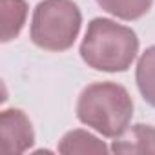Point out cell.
I'll list each match as a JSON object with an SVG mask.
<instances>
[{
    "label": "cell",
    "mask_w": 155,
    "mask_h": 155,
    "mask_svg": "<svg viewBox=\"0 0 155 155\" xmlns=\"http://www.w3.org/2000/svg\"><path fill=\"white\" fill-rule=\"evenodd\" d=\"M139 53V38L133 29L110 18H93L81 44L82 60L106 73L126 71Z\"/></svg>",
    "instance_id": "obj_1"
},
{
    "label": "cell",
    "mask_w": 155,
    "mask_h": 155,
    "mask_svg": "<svg viewBox=\"0 0 155 155\" xmlns=\"http://www.w3.org/2000/svg\"><path fill=\"white\" fill-rule=\"evenodd\" d=\"M77 117L101 135L117 139L130 126L133 101L120 84L95 82L82 90L77 102Z\"/></svg>",
    "instance_id": "obj_2"
},
{
    "label": "cell",
    "mask_w": 155,
    "mask_h": 155,
    "mask_svg": "<svg viewBox=\"0 0 155 155\" xmlns=\"http://www.w3.org/2000/svg\"><path fill=\"white\" fill-rule=\"evenodd\" d=\"M81 9L73 0H44L35 8L31 40L46 51H66L79 37Z\"/></svg>",
    "instance_id": "obj_3"
},
{
    "label": "cell",
    "mask_w": 155,
    "mask_h": 155,
    "mask_svg": "<svg viewBox=\"0 0 155 155\" xmlns=\"http://www.w3.org/2000/svg\"><path fill=\"white\" fill-rule=\"evenodd\" d=\"M35 142L31 120L22 110H4L0 117V153L18 155L29 150Z\"/></svg>",
    "instance_id": "obj_4"
},
{
    "label": "cell",
    "mask_w": 155,
    "mask_h": 155,
    "mask_svg": "<svg viewBox=\"0 0 155 155\" xmlns=\"http://www.w3.org/2000/svg\"><path fill=\"white\" fill-rule=\"evenodd\" d=\"M115 153H155V128L150 124H135L126 128L111 146Z\"/></svg>",
    "instance_id": "obj_5"
},
{
    "label": "cell",
    "mask_w": 155,
    "mask_h": 155,
    "mask_svg": "<svg viewBox=\"0 0 155 155\" xmlns=\"http://www.w3.org/2000/svg\"><path fill=\"white\" fill-rule=\"evenodd\" d=\"M28 17V4L24 0H0V40L4 44L15 40Z\"/></svg>",
    "instance_id": "obj_6"
},
{
    "label": "cell",
    "mask_w": 155,
    "mask_h": 155,
    "mask_svg": "<svg viewBox=\"0 0 155 155\" xmlns=\"http://www.w3.org/2000/svg\"><path fill=\"white\" fill-rule=\"evenodd\" d=\"M58 151L66 155H73V153H102L104 155L108 153V146L86 130H73L62 137L58 144Z\"/></svg>",
    "instance_id": "obj_7"
},
{
    "label": "cell",
    "mask_w": 155,
    "mask_h": 155,
    "mask_svg": "<svg viewBox=\"0 0 155 155\" xmlns=\"http://www.w3.org/2000/svg\"><path fill=\"white\" fill-rule=\"evenodd\" d=\"M137 88L142 95V99L155 108V46L148 48L139 62H137V73H135Z\"/></svg>",
    "instance_id": "obj_8"
},
{
    "label": "cell",
    "mask_w": 155,
    "mask_h": 155,
    "mask_svg": "<svg viewBox=\"0 0 155 155\" xmlns=\"http://www.w3.org/2000/svg\"><path fill=\"white\" fill-rule=\"evenodd\" d=\"M153 0H97V4L110 15L122 20H137L144 17Z\"/></svg>",
    "instance_id": "obj_9"
}]
</instances>
